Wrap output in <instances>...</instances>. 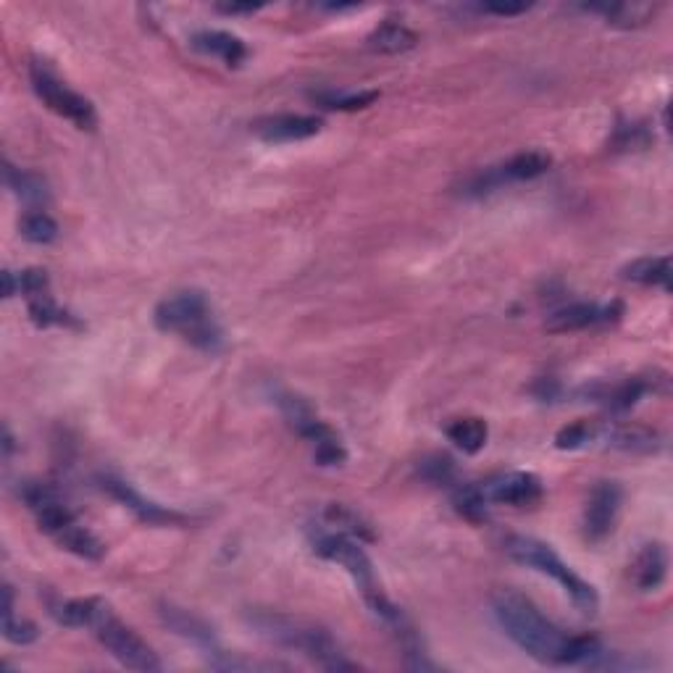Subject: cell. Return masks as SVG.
I'll use <instances>...</instances> for the list:
<instances>
[{"label":"cell","mask_w":673,"mask_h":673,"mask_svg":"<svg viewBox=\"0 0 673 673\" xmlns=\"http://www.w3.org/2000/svg\"><path fill=\"white\" fill-rule=\"evenodd\" d=\"M219 11H224V14H253V11H258V6H219Z\"/></svg>","instance_id":"cell-31"},{"label":"cell","mask_w":673,"mask_h":673,"mask_svg":"<svg viewBox=\"0 0 673 673\" xmlns=\"http://www.w3.org/2000/svg\"><path fill=\"white\" fill-rule=\"evenodd\" d=\"M93 634L98 637V642L111 652V658H116L124 668H132V671H161V660L153 652V647L145 642V639L137 634V631L129 629L124 621L114 616V610L103 603L100 613L93 621Z\"/></svg>","instance_id":"cell-6"},{"label":"cell","mask_w":673,"mask_h":673,"mask_svg":"<svg viewBox=\"0 0 673 673\" xmlns=\"http://www.w3.org/2000/svg\"><path fill=\"white\" fill-rule=\"evenodd\" d=\"M418 35L413 29H408L405 24L400 22H384L374 29L369 35V48L376 50V53H405V50L416 48Z\"/></svg>","instance_id":"cell-16"},{"label":"cell","mask_w":673,"mask_h":673,"mask_svg":"<svg viewBox=\"0 0 673 673\" xmlns=\"http://www.w3.org/2000/svg\"><path fill=\"white\" fill-rule=\"evenodd\" d=\"M313 100L319 103L326 111H361V108L374 106L379 100L376 90H358V93H348V90H324L316 93Z\"/></svg>","instance_id":"cell-23"},{"label":"cell","mask_w":673,"mask_h":673,"mask_svg":"<svg viewBox=\"0 0 673 673\" xmlns=\"http://www.w3.org/2000/svg\"><path fill=\"white\" fill-rule=\"evenodd\" d=\"M447 440L453 442L455 447H461L463 453L474 455L479 453L484 445H487L489 429L487 421L479 416H466V418H455L453 424H447L445 429Z\"/></svg>","instance_id":"cell-18"},{"label":"cell","mask_w":673,"mask_h":673,"mask_svg":"<svg viewBox=\"0 0 673 673\" xmlns=\"http://www.w3.org/2000/svg\"><path fill=\"white\" fill-rule=\"evenodd\" d=\"M487 503H503V505H534L542 497V482L539 476L529 474V471H513V474L497 476L489 484L482 487Z\"/></svg>","instance_id":"cell-9"},{"label":"cell","mask_w":673,"mask_h":673,"mask_svg":"<svg viewBox=\"0 0 673 673\" xmlns=\"http://www.w3.org/2000/svg\"><path fill=\"white\" fill-rule=\"evenodd\" d=\"M597 437H603L610 447L618 450H634V453H652L658 447L655 432L645 426H613V429H597Z\"/></svg>","instance_id":"cell-20"},{"label":"cell","mask_w":673,"mask_h":673,"mask_svg":"<svg viewBox=\"0 0 673 673\" xmlns=\"http://www.w3.org/2000/svg\"><path fill=\"white\" fill-rule=\"evenodd\" d=\"M426 471H432V482H447L450 476L455 474V466L450 458H445V455H437V458H432V461L424 463Z\"/></svg>","instance_id":"cell-28"},{"label":"cell","mask_w":673,"mask_h":673,"mask_svg":"<svg viewBox=\"0 0 673 673\" xmlns=\"http://www.w3.org/2000/svg\"><path fill=\"white\" fill-rule=\"evenodd\" d=\"M455 508H458L466 518H471V521L484 518V511H487V497H484L482 487L458 489V495H455Z\"/></svg>","instance_id":"cell-27"},{"label":"cell","mask_w":673,"mask_h":673,"mask_svg":"<svg viewBox=\"0 0 673 673\" xmlns=\"http://www.w3.org/2000/svg\"><path fill=\"white\" fill-rule=\"evenodd\" d=\"M103 489H108V495L116 497L119 503H124L129 511H135L142 521L148 524H182L185 518L174 511H163L161 505L148 503L145 497H140L135 489L129 487L127 482H119V479H103Z\"/></svg>","instance_id":"cell-13"},{"label":"cell","mask_w":673,"mask_h":673,"mask_svg":"<svg viewBox=\"0 0 673 673\" xmlns=\"http://www.w3.org/2000/svg\"><path fill=\"white\" fill-rule=\"evenodd\" d=\"M3 174H6L8 190L14 192L24 206H32V211H40L37 206H43L45 200H48V187H45L43 179L37 177V174H29V171L16 169L11 163H6Z\"/></svg>","instance_id":"cell-19"},{"label":"cell","mask_w":673,"mask_h":673,"mask_svg":"<svg viewBox=\"0 0 673 673\" xmlns=\"http://www.w3.org/2000/svg\"><path fill=\"white\" fill-rule=\"evenodd\" d=\"M156 326L161 332L179 334L182 340L208 353H216L224 342L221 326L213 316L206 292L179 290L163 298L156 308Z\"/></svg>","instance_id":"cell-3"},{"label":"cell","mask_w":673,"mask_h":673,"mask_svg":"<svg viewBox=\"0 0 673 673\" xmlns=\"http://www.w3.org/2000/svg\"><path fill=\"white\" fill-rule=\"evenodd\" d=\"M3 637L8 642H14V645H32L37 639V626L14 613V592H11V587H3Z\"/></svg>","instance_id":"cell-22"},{"label":"cell","mask_w":673,"mask_h":673,"mask_svg":"<svg viewBox=\"0 0 673 673\" xmlns=\"http://www.w3.org/2000/svg\"><path fill=\"white\" fill-rule=\"evenodd\" d=\"M631 576L642 592H655V589L666 581L668 576V553L660 542L642 547V553L637 555L634 566H631Z\"/></svg>","instance_id":"cell-15"},{"label":"cell","mask_w":673,"mask_h":673,"mask_svg":"<svg viewBox=\"0 0 673 673\" xmlns=\"http://www.w3.org/2000/svg\"><path fill=\"white\" fill-rule=\"evenodd\" d=\"M492 613L505 637L513 639L526 655L550 666H597L603 645L595 637H568L542 610L516 589H497L492 595Z\"/></svg>","instance_id":"cell-1"},{"label":"cell","mask_w":673,"mask_h":673,"mask_svg":"<svg viewBox=\"0 0 673 673\" xmlns=\"http://www.w3.org/2000/svg\"><path fill=\"white\" fill-rule=\"evenodd\" d=\"M621 503H624V492L616 482H597L592 487L587 508H584V534L589 542H603L613 532Z\"/></svg>","instance_id":"cell-8"},{"label":"cell","mask_w":673,"mask_h":673,"mask_svg":"<svg viewBox=\"0 0 673 673\" xmlns=\"http://www.w3.org/2000/svg\"><path fill=\"white\" fill-rule=\"evenodd\" d=\"M253 132H256V135L266 142H298V140H308V137L319 135L321 119H316V116H303V114L266 116V119L256 121Z\"/></svg>","instance_id":"cell-10"},{"label":"cell","mask_w":673,"mask_h":673,"mask_svg":"<svg viewBox=\"0 0 673 673\" xmlns=\"http://www.w3.org/2000/svg\"><path fill=\"white\" fill-rule=\"evenodd\" d=\"M592 440H597V426H592L589 421H576V424L560 429L555 445L560 450H579V447H587Z\"/></svg>","instance_id":"cell-26"},{"label":"cell","mask_w":673,"mask_h":673,"mask_svg":"<svg viewBox=\"0 0 673 673\" xmlns=\"http://www.w3.org/2000/svg\"><path fill=\"white\" fill-rule=\"evenodd\" d=\"M613 319V308H600V305L592 303H574L566 305L555 311L553 316H547L545 326L547 332L553 334H566V332H579V329H587V326L603 324V321Z\"/></svg>","instance_id":"cell-12"},{"label":"cell","mask_w":673,"mask_h":673,"mask_svg":"<svg viewBox=\"0 0 673 673\" xmlns=\"http://www.w3.org/2000/svg\"><path fill=\"white\" fill-rule=\"evenodd\" d=\"M192 48L206 53V56L221 58L227 66H240L248 56V48L242 43L240 37L229 35V32H221V29H203V32H195L192 35Z\"/></svg>","instance_id":"cell-14"},{"label":"cell","mask_w":673,"mask_h":673,"mask_svg":"<svg viewBox=\"0 0 673 673\" xmlns=\"http://www.w3.org/2000/svg\"><path fill=\"white\" fill-rule=\"evenodd\" d=\"M29 82H32L37 98L43 100L53 114L71 121L77 129H87V132H93L98 127V114H95L93 103L85 95H79L77 90H71L66 82H61L50 66L35 61L29 66Z\"/></svg>","instance_id":"cell-7"},{"label":"cell","mask_w":673,"mask_h":673,"mask_svg":"<svg viewBox=\"0 0 673 673\" xmlns=\"http://www.w3.org/2000/svg\"><path fill=\"white\" fill-rule=\"evenodd\" d=\"M161 616L163 621H166V626L174 629V634H179V637L190 639L195 645L206 647L213 645L211 626H208L206 621H200L198 616H192V613H187V610L182 608H174V605H163Z\"/></svg>","instance_id":"cell-17"},{"label":"cell","mask_w":673,"mask_h":673,"mask_svg":"<svg viewBox=\"0 0 673 673\" xmlns=\"http://www.w3.org/2000/svg\"><path fill=\"white\" fill-rule=\"evenodd\" d=\"M505 553L508 558L521 563L526 568H534L539 574L550 576L563 587L571 603L576 605V610H581L584 616H595L597 608H600V597H597V589L589 584V581L581 579L574 568L566 566L563 560L558 558L553 547L539 542L534 537H524V534H513V537L505 539Z\"/></svg>","instance_id":"cell-4"},{"label":"cell","mask_w":673,"mask_h":673,"mask_svg":"<svg viewBox=\"0 0 673 673\" xmlns=\"http://www.w3.org/2000/svg\"><path fill=\"white\" fill-rule=\"evenodd\" d=\"M22 497L27 508L35 513L37 526L56 542L61 550L77 555L82 560H100L106 547L95 537L87 526H82L74 518V513L61 503V497L45 484H27L22 489Z\"/></svg>","instance_id":"cell-2"},{"label":"cell","mask_w":673,"mask_h":673,"mask_svg":"<svg viewBox=\"0 0 673 673\" xmlns=\"http://www.w3.org/2000/svg\"><path fill=\"white\" fill-rule=\"evenodd\" d=\"M3 284H6L3 295H6V298H14L16 287H19V282H16V277H14V271H3Z\"/></svg>","instance_id":"cell-30"},{"label":"cell","mask_w":673,"mask_h":673,"mask_svg":"<svg viewBox=\"0 0 673 673\" xmlns=\"http://www.w3.org/2000/svg\"><path fill=\"white\" fill-rule=\"evenodd\" d=\"M587 11H597L608 19L613 27H639L647 22V16L652 14V6L647 3H616V6H587Z\"/></svg>","instance_id":"cell-24"},{"label":"cell","mask_w":673,"mask_h":673,"mask_svg":"<svg viewBox=\"0 0 673 673\" xmlns=\"http://www.w3.org/2000/svg\"><path fill=\"white\" fill-rule=\"evenodd\" d=\"M624 279L637 284H647V287H663L671 290V258H639V261L629 263L624 269Z\"/></svg>","instance_id":"cell-21"},{"label":"cell","mask_w":673,"mask_h":673,"mask_svg":"<svg viewBox=\"0 0 673 673\" xmlns=\"http://www.w3.org/2000/svg\"><path fill=\"white\" fill-rule=\"evenodd\" d=\"M256 624L266 637L279 642V645L290 647V650H298L300 655L311 658L316 666L326 668V671H348V668H355L326 629L300 624V621H292V618L282 616H261Z\"/></svg>","instance_id":"cell-5"},{"label":"cell","mask_w":673,"mask_h":673,"mask_svg":"<svg viewBox=\"0 0 673 673\" xmlns=\"http://www.w3.org/2000/svg\"><path fill=\"white\" fill-rule=\"evenodd\" d=\"M553 166V158L542 153V150H526L518 156L508 158L503 166L487 171V177H482V187H500L503 182H524V179L542 177L547 169Z\"/></svg>","instance_id":"cell-11"},{"label":"cell","mask_w":673,"mask_h":673,"mask_svg":"<svg viewBox=\"0 0 673 673\" xmlns=\"http://www.w3.org/2000/svg\"><path fill=\"white\" fill-rule=\"evenodd\" d=\"M22 237L35 245H48L58 237V224L45 211H27L22 216Z\"/></svg>","instance_id":"cell-25"},{"label":"cell","mask_w":673,"mask_h":673,"mask_svg":"<svg viewBox=\"0 0 673 673\" xmlns=\"http://www.w3.org/2000/svg\"><path fill=\"white\" fill-rule=\"evenodd\" d=\"M482 11H487V14H497V16H516V14H524V11H529V6H511V3H489V6H482Z\"/></svg>","instance_id":"cell-29"}]
</instances>
